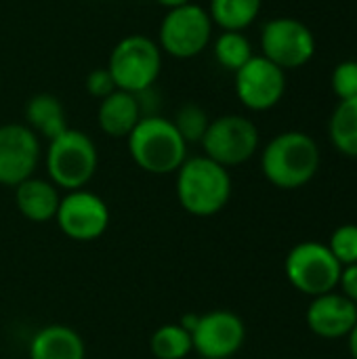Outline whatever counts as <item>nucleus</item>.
I'll return each instance as SVG.
<instances>
[{"label":"nucleus","instance_id":"f257e3e1","mask_svg":"<svg viewBox=\"0 0 357 359\" xmlns=\"http://www.w3.org/2000/svg\"><path fill=\"white\" fill-rule=\"evenodd\" d=\"M322 164L316 139L303 130L276 135L261 154V172L278 189H299L314 181Z\"/></svg>","mask_w":357,"mask_h":359},{"label":"nucleus","instance_id":"f03ea898","mask_svg":"<svg viewBox=\"0 0 357 359\" xmlns=\"http://www.w3.org/2000/svg\"><path fill=\"white\" fill-rule=\"evenodd\" d=\"M133 162L149 175H170L187 160V143L173 120L154 114L143 116L126 137Z\"/></svg>","mask_w":357,"mask_h":359},{"label":"nucleus","instance_id":"7ed1b4c3","mask_svg":"<svg viewBox=\"0 0 357 359\" xmlns=\"http://www.w3.org/2000/svg\"><path fill=\"white\" fill-rule=\"evenodd\" d=\"M229 168L206 156L187 158L177 170V198L185 212L194 217L219 215L231 198Z\"/></svg>","mask_w":357,"mask_h":359},{"label":"nucleus","instance_id":"20e7f679","mask_svg":"<svg viewBox=\"0 0 357 359\" xmlns=\"http://www.w3.org/2000/svg\"><path fill=\"white\" fill-rule=\"evenodd\" d=\"M44 164L48 181L57 189H84L99 166L97 145L86 133L78 128H67L59 137L48 141Z\"/></svg>","mask_w":357,"mask_h":359},{"label":"nucleus","instance_id":"39448f33","mask_svg":"<svg viewBox=\"0 0 357 359\" xmlns=\"http://www.w3.org/2000/svg\"><path fill=\"white\" fill-rule=\"evenodd\" d=\"M105 67L118 90L141 95L158 82L162 72V48L145 34H130L112 48Z\"/></svg>","mask_w":357,"mask_h":359},{"label":"nucleus","instance_id":"423d86ee","mask_svg":"<svg viewBox=\"0 0 357 359\" xmlns=\"http://www.w3.org/2000/svg\"><path fill=\"white\" fill-rule=\"evenodd\" d=\"M341 263L335 259L324 242L305 240L290 248L284 261L286 280L295 290L314 299L337 290L341 278Z\"/></svg>","mask_w":357,"mask_h":359},{"label":"nucleus","instance_id":"0eeeda50","mask_svg":"<svg viewBox=\"0 0 357 359\" xmlns=\"http://www.w3.org/2000/svg\"><path fill=\"white\" fill-rule=\"evenodd\" d=\"M213 19L208 11L196 2L170 8L158 29V46L175 59H194L204 53L213 40Z\"/></svg>","mask_w":357,"mask_h":359},{"label":"nucleus","instance_id":"6e6552de","mask_svg":"<svg viewBox=\"0 0 357 359\" xmlns=\"http://www.w3.org/2000/svg\"><path fill=\"white\" fill-rule=\"evenodd\" d=\"M261 135L257 124L238 114H225L210 120L200 145L204 156L225 168L242 166L259 151Z\"/></svg>","mask_w":357,"mask_h":359},{"label":"nucleus","instance_id":"1a4fd4ad","mask_svg":"<svg viewBox=\"0 0 357 359\" xmlns=\"http://www.w3.org/2000/svg\"><path fill=\"white\" fill-rule=\"evenodd\" d=\"M181 326L189 330L194 351L202 359L234 358L246 341V326L242 318L227 309L183 318Z\"/></svg>","mask_w":357,"mask_h":359},{"label":"nucleus","instance_id":"9d476101","mask_svg":"<svg viewBox=\"0 0 357 359\" xmlns=\"http://www.w3.org/2000/svg\"><path fill=\"white\" fill-rule=\"evenodd\" d=\"M261 55L284 72L299 69L314 59L316 36L295 17H274L261 29Z\"/></svg>","mask_w":357,"mask_h":359},{"label":"nucleus","instance_id":"9b49d317","mask_svg":"<svg viewBox=\"0 0 357 359\" xmlns=\"http://www.w3.org/2000/svg\"><path fill=\"white\" fill-rule=\"evenodd\" d=\"M234 76L236 95L250 111H269L284 99L286 72L263 55H255Z\"/></svg>","mask_w":357,"mask_h":359},{"label":"nucleus","instance_id":"f8f14e48","mask_svg":"<svg viewBox=\"0 0 357 359\" xmlns=\"http://www.w3.org/2000/svg\"><path fill=\"white\" fill-rule=\"evenodd\" d=\"M55 221L69 240L93 242L105 233L109 225V208L97 194L76 189L61 198Z\"/></svg>","mask_w":357,"mask_h":359},{"label":"nucleus","instance_id":"ddd939ff","mask_svg":"<svg viewBox=\"0 0 357 359\" xmlns=\"http://www.w3.org/2000/svg\"><path fill=\"white\" fill-rule=\"evenodd\" d=\"M40 162L38 135L17 122L0 126V185L17 187L34 177Z\"/></svg>","mask_w":357,"mask_h":359},{"label":"nucleus","instance_id":"4468645a","mask_svg":"<svg viewBox=\"0 0 357 359\" xmlns=\"http://www.w3.org/2000/svg\"><path fill=\"white\" fill-rule=\"evenodd\" d=\"M305 324L320 339H347L357 324V305L337 290L314 297L305 311Z\"/></svg>","mask_w":357,"mask_h":359},{"label":"nucleus","instance_id":"2eb2a0df","mask_svg":"<svg viewBox=\"0 0 357 359\" xmlns=\"http://www.w3.org/2000/svg\"><path fill=\"white\" fill-rule=\"evenodd\" d=\"M141 118V105L133 93L116 88L112 95L99 101L97 124L112 139H126Z\"/></svg>","mask_w":357,"mask_h":359},{"label":"nucleus","instance_id":"dca6fc26","mask_svg":"<svg viewBox=\"0 0 357 359\" xmlns=\"http://www.w3.org/2000/svg\"><path fill=\"white\" fill-rule=\"evenodd\" d=\"M29 359H86L82 337L63 324L40 328L29 341Z\"/></svg>","mask_w":357,"mask_h":359},{"label":"nucleus","instance_id":"f3484780","mask_svg":"<svg viewBox=\"0 0 357 359\" xmlns=\"http://www.w3.org/2000/svg\"><path fill=\"white\" fill-rule=\"evenodd\" d=\"M59 202V189L48 179L29 177L15 187V204L27 221L46 223L55 219Z\"/></svg>","mask_w":357,"mask_h":359},{"label":"nucleus","instance_id":"a211bd4d","mask_svg":"<svg viewBox=\"0 0 357 359\" xmlns=\"http://www.w3.org/2000/svg\"><path fill=\"white\" fill-rule=\"evenodd\" d=\"M25 126H29L38 137L55 139L67 130V116L63 103L50 93H38L25 103Z\"/></svg>","mask_w":357,"mask_h":359},{"label":"nucleus","instance_id":"6ab92c4d","mask_svg":"<svg viewBox=\"0 0 357 359\" xmlns=\"http://www.w3.org/2000/svg\"><path fill=\"white\" fill-rule=\"evenodd\" d=\"M263 0H210L208 15L223 32H244L261 15Z\"/></svg>","mask_w":357,"mask_h":359},{"label":"nucleus","instance_id":"aec40b11","mask_svg":"<svg viewBox=\"0 0 357 359\" xmlns=\"http://www.w3.org/2000/svg\"><path fill=\"white\" fill-rule=\"evenodd\" d=\"M328 137L339 154L357 158V97L339 101L328 120Z\"/></svg>","mask_w":357,"mask_h":359},{"label":"nucleus","instance_id":"412c9836","mask_svg":"<svg viewBox=\"0 0 357 359\" xmlns=\"http://www.w3.org/2000/svg\"><path fill=\"white\" fill-rule=\"evenodd\" d=\"M213 53H215L217 63L223 69L234 72V74L255 57L252 42L248 40L244 32H221L215 38Z\"/></svg>","mask_w":357,"mask_h":359},{"label":"nucleus","instance_id":"4be33fe9","mask_svg":"<svg viewBox=\"0 0 357 359\" xmlns=\"http://www.w3.org/2000/svg\"><path fill=\"white\" fill-rule=\"evenodd\" d=\"M149 349L156 359H185L194 351L191 334L181 324H164L151 334Z\"/></svg>","mask_w":357,"mask_h":359},{"label":"nucleus","instance_id":"5701e85b","mask_svg":"<svg viewBox=\"0 0 357 359\" xmlns=\"http://www.w3.org/2000/svg\"><path fill=\"white\" fill-rule=\"evenodd\" d=\"M173 124L175 128L179 130V135L183 137V141L189 145V143H200L208 124H210V118L206 114V109L198 103H183L175 118H173Z\"/></svg>","mask_w":357,"mask_h":359},{"label":"nucleus","instance_id":"b1692460","mask_svg":"<svg viewBox=\"0 0 357 359\" xmlns=\"http://www.w3.org/2000/svg\"><path fill=\"white\" fill-rule=\"evenodd\" d=\"M330 252L335 255V259L341 263V267H347V265H356L357 263V225L356 223H345V225H339L328 244Z\"/></svg>","mask_w":357,"mask_h":359},{"label":"nucleus","instance_id":"393cba45","mask_svg":"<svg viewBox=\"0 0 357 359\" xmlns=\"http://www.w3.org/2000/svg\"><path fill=\"white\" fill-rule=\"evenodd\" d=\"M330 86L332 93L339 97V101L356 99L357 97V61L345 59L337 63V67L330 74Z\"/></svg>","mask_w":357,"mask_h":359},{"label":"nucleus","instance_id":"a878e982","mask_svg":"<svg viewBox=\"0 0 357 359\" xmlns=\"http://www.w3.org/2000/svg\"><path fill=\"white\" fill-rule=\"evenodd\" d=\"M84 86H86L88 95L95 97V99H99V101L105 99L107 95H112V93L116 90L114 78H112V74L107 72V67H97V69H93V72L86 76Z\"/></svg>","mask_w":357,"mask_h":359},{"label":"nucleus","instance_id":"bb28decb","mask_svg":"<svg viewBox=\"0 0 357 359\" xmlns=\"http://www.w3.org/2000/svg\"><path fill=\"white\" fill-rule=\"evenodd\" d=\"M337 288H339L341 294H345L351 303L357 305V263L341 269V278H339Z\"/></svg>","mask_w":357,"mask_h":359},{"label":"nucleus","instance_id":"cd10ccee","mask_svg":"<svg viewBox=\"0 0 357 359\" xmlns=\"http://www.w3.org/2000/svg\"><path fill=\"white\" fill-rule=\"evenodd\" d=\"M347 345H349V353H351V358L357 359V324L353 326V330L349 332V337H347Z\"/></svg>","mask_w":357,"mask_h":359},{"label":"nucleus","instance_id":"c85d7f7f","mask_svg":"<svg viewBox=\"0 0 357 359\" xmlns=\"http://www.w3.org/2000/svg\"><path fill=\"white\" fill-rule=\"evenodd\" d=\"M160 6H164V8H177V6H183V4H187V2H191V0H156Z\"/></svg>","mask_w":357,"mask_h":359},{"label":"nucleus","instance_id":"c756f323","mask_svg":"<svg viewBox=\"0 0 357 359\" xmlns=\"http://www.w3.org/2000/svg\"><path fill=\"white\" fill-rule=\"evenodd\" d=\"M0 88H2V72H0Z\"/></svg>","mask_w":357,"mask_h":359},{"label":"nucleus","instance_id":"7c9ffc66","mask_svg":"<svg viewBox=\"0 0 357 359\" xmlns=\"http://www.w3.org/2000/svg\"><path fill=\"white\" fill-rule=\"evenodd\" d=\"M301 359H311V358H301Z\"/></svg>","mask_w":357,"mask_h":359}]
</instances>
